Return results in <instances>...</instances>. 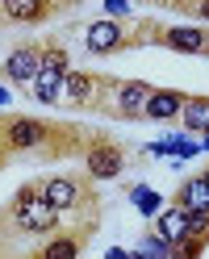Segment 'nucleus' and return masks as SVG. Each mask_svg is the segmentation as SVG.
I'll return each instance as SVG.
<instances>
[{
  "instance_id": "f257e3e1",
  "label": "nucleus",
  "mask_w": 209,
  "mask_h": 259,
  "mask_svg": "<svg viewBox=\"0 0 209 259\" xmlns=\"http://www.w3.org/2000/svg\"><path fill=\"white\" fill-rule=\"evenodd\" d=\"M42 197L51 201L59 213H84L88 222H96V213H101V197L92 192V180H84V176H55V180H42Z\"/></svg>"
},
{
  "instance_id": "f03ea898",
  "label": "nucleus",
  "mask_w": 209,
  "mask_h": 259,
  "mask_svg": "<svg viewBox=\"0 0 209 259\" xmlns=\"http://www.w3.org/2000/svg\"><path fill=\"white\" fill-rule=\"evenodd\" d=\"M151 92L142 79H105L101 84V101H96V113L105 117H121V121H134V117H147V101Z\"/></svg>"
},
{
  "instance_id": "7ed1b4c3",
  "label": "nucleus",
  "mask_w": 209,
  "mask_h": 259,
  "mask_svg": "<svg viewBox=\"0 0 209 259\" xmlns=\"http://www.w3.org/2000/svg\"><path fill=\"white\" fill-rule=\"evenodd\" d=\"M51 130H55V121H38V117H25V113L0 117V147H5V159L29 155V151L46 155V147H51Z\"/></svg>"
},
{
  "instance_id": "20e7f679",
  "label": "nucleus",
  "mask_w": 209,
  "mask_h": 259,
  "mask_svg": "<svg viewBox=\"0 0 209 259\" xmlns=\"http://www.w3.org/2000/svg\"><path fill=\"white\" fill-rule=\"evenodd\" d=\"M151 29L155 21H147V29H130L126 21H113V17H101L88 25V51L92 55H113V51H130V46H142L151 42Z\"/></svg>"
},
{
  "instance_id": "39448f33",
  "label": "nucleus",
  "mask_w": 209,
  "mask_h": 259,
  "mask_svg": "<svg viewBox=\"0 0 209 259\" xmlns=\"http://www.w3.org/2000/svg\"><path fill=\"white\" fill-rule=\"evenodd\" d=\"M88 159V176L92 180H113V176L126 171V147L113 138H92V147L84 151Z\"/></svg>"
},
{
  "instance_id": "423d86ee",
  "label": "nucleus",
  "mask_w": 209,
  "mask_h": 259,
  "mask_svg": "<svg viewBox=\"0 0 209 259\" xmlns=\"http://www.w3.org/2000/svg\"><path fill=\"white\" fill-rule=\"evenodd\" d=\"M101 84H105L101 75H88V71H67L59 105L79 109V113H96V101H101Z\"/></svg>"
},
{
  "instance_id": "0eeeda50",
  "label": "nucleus",
  "mask_w": 209,
  "mask_h": 259,
  "mask_svg": "<svg viewBox=\"0 0 209 259\" xmlns=\"http://www.w3.org/2000/svg\"><path fill=\"white\" fill-rule=\"evenodd\" d=\"M151 42L168 46V51H184V55H201L205 46V25H155Z\"/></svg>"
},
{
  "instance_id": "6e6552de",
  "label": "nucleus",
  "mask_w": 209,
  "mask_h": 259,
  "mask_svg": "<svg viewBox=\"0 0 209 259\" xmlns=\"http://www.w3.org/2000/svg\"><path fill=\"white\" fill-rule=\"evenodd\" d=\"M5 71H9V79H17V84H34L38 71H42V46H17V51L5 59Z\"/></svg>"
},
{
  "instance_id": "1a4fd4ad",
  "label": "nucleus",
  "mask_w": 209,
  "mask_h": 259,
  "mask_svg": "<svg viewBox=\"0 0 209 259\" xmlns=\"http://www.w3.org/2000/svg\"><path fill=\"white\" fill-rule=\"evenodd\" d=\"M176 209H180V213H209V180L205 176H192V180L180 188Z\"/></svg>"
},
{
  "instance_id": "9d476101",
  "label": "nucleus",
  "mask_w": 209,
  "mask_h": 259,
  "mask_svg": "<svg viewBox=\"0 0 209 259\" xmlns=\"http://www.w3.org/2000/svg\"><path fill=\"white\" fill-rule=\"evenodd\" d=\"M180 109H184V96L176 92V88H155L151 101H147V117L172 121V117H180Z\"/></svg>"
},
{
  "instance_id": "9b49d317",
  "label": "nucleus",
  "mask_w": 209,
  "mask_h": 259,
  "mask_svg": "<svg viewBox=\"0 0 209 259\" xmlns=\"http://www.w3.org/2000/svg\"><path fill=\"white\" fill-rule=\"evenodd\" d=\"M63 79H67V71L63 67H42L38 79H34V96L42 105H59V96H63Z\"/></svg>"
},
{
  "instance_id": "f8f14e48",
  "label": "nucleus",
  "mask_w": 209,
  "mask_h": 259,
  "mask_svg": "<svg viewBox=\"0 0 209 259\" xmlns=\"http://www.w3.org/2000/svg\"><path fill=\"white\" fill-rule=\"evenodd\" d=\"M155 226H159V238L172 242V247L188 238V213H180V209H168V213H159Z\"/></svg>"
},
{
  "instance_id": "ddd939ff",
  "label": "nucleus",
  "mask_w": 209,
  "mask_h": 259,
  "mask_svg": "<svg viewBox=\"0 0 209 259\" xmlns=\"http://www.w3.org/2000/svg\"><path fill=\"white\" fill-rule=\"evenodd\" d=\"M79 251H84V242H79V238L55 234V238H46V247L38 251V259H79Z\"/></svg>"
},
{
  "instance_id": "4468645a",
  "label": "nucleus",
  "mask_w": 209,
  "mask_h": 259,
  "mask_svg": "<svg viewBox=\"0 0 209 259\" xmlns=\"http://www.w3.org/2000/svg\"><path fill=\"white\" fill-rule=\"evenodd\" d=\"M180 121L188 125V130H201L209 125V96H184V109H180Z\"/></svg>"
},
{
  "instance_id": "2eb2a0df",
  "label": "nucleus",
  "mask_w": 209,
  "mask_h": 259,
  "mask_svg": "<svg viewBox=\"0 0 209 259\" xmlns=\"http://www.w3.org/2000/svg\"><path fill=\"white\" fill-rule=\"evenodd\" d=\"M46 13H51V5H25V0H9V5L0 9V17H9V21H42Z\"/></svg>"
},
{
  "instance_id": "dca6fc26",
  "label": "nucleus",
  "mask_w": 209,
  "mask_h": 259,
  "mask_svg": "<svg viewBox=\"0 0 209 259\" xmlns=\"http://www.w3.org/2000/svg\"><path fill=\"white\" fill-rule=\"evenodd\" d=\"M188 238H209V213H188Z\"/></svg>"
},
{
  "instance_id": "f3484780",
  "label": "nucleus",
  "mask_w": 209,
  "mask_h": 259,
  "mask_svg": "<svg viewBox=\"0 0 209 259\" xmlns=\"http://www.w3.org/2000/svg\"><path fill=\"white\" fill-rule=\"evenodd\" d=\"M201 55H209V29H205V46H201Z\"/></svg>"
},
{
  "instance_id": "a211bd4d",
  "label": "nucleus",
  "mask_w": 209,
  "mask_h": 259,
  "mask_svg": "<svg viewBox=\"0 0 209 259\" xmlns=\"http://www.w3.org/2000/svg\"><path fill=\"white\" fill-rule=\"evenodd\" d=\"M5 163H9V159H5V147H0V167H5Z\"/></svg>"
},
{
  "instance_id": "6ab92c4d",
  "label": "nucleus",
  "mask_w": 209,
  "mask_h": 259,
  "mask_svg": "<svg viewBox=\"0 0 209 259\" xmlns=\"http://www.w3.org/2000/svg\"><path fill=\"white\" fill-rule=\"evenodd\" d=\"M0 259H5V247H0Z\"/></svg>"
},
{
  "instance_id": "aec40b11",
  "label": "nucleus",
  "mask_w": 209,
  "mask_h": 259,
  "mask_svg": "<svg viewBox=\"0 0 209 259\" xmlns=\"http://www.w3.org/2000/svg\"><path fill=\"white\" fill-rule=\"evenodd\" d=\"M205 180H209V171H205Z\"/></svg>"
}]
</instances>
